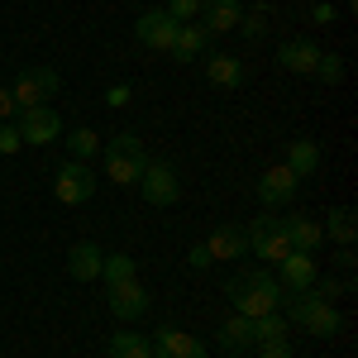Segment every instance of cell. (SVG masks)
I'll list each match as a JSON object with an SVG mask.
<instances>
[{
	"label": "cell",
	"mask_w": 358,
	"mask_h": 358,
	"mask_svg": "<svg viewBox=\"0 0 358 358\" xmlns=\"http://www.w3.org/2000/svg\"><path fill=\"white\" fill-rule=\"evenodd\" d=\"M148 158H120V153H106V177H110L115 187H134L138 172H143Z\"/></svg>",
	"instance_id": "23"
},
{
	"label": "cell",
	"mask_w": 358,
	"mask_h": 358,
	"mask_svg": "<svg viewBox=\"0 0 358 358\" xmlns=\"http://www.w3.org/2000/svg\"><path fill=\"white\" fill-rule=\"evenodd\" d=\"M206 77H210V86H224V91H234V86H244V62L229 53H215L210 57V67H206Z\"/></svg>",
	"instance_id": "21"
},
{
	"label": "cell",
	"mask_w": 358,
	"mask_h": 358,
	"mask_svg": "<svg viewBox=\"0 0 358 358\" xmlns=\"http://www.w3.org/2000/svg\"><path fill=\"white\" fill-rule=\"evenodd\" d=\"M310 77H320L325 86H339V82H344V57H339V53H320V62H315Z\"/></svg>",
	"instance_id": "30"
},
{
	"label": "cell",
	"mask_w": 358,
	"mask_h": 358,
	"mask_svg": "<svg viewBox=\"0 0 358 358\" xmlns=\"http://www.w3.org/2000/svg\"><path fill=\"white\" fill-rule=\"evenodd\" d=\"M10 115H20L15 110V96H10V86H0V124H5Z\"/></svg>",
	"instance_id": "37"
},
{
	"label": "cell",
	"mask_w": 358,
	"mask_h": 358,
	"mask_svg": "<svg viewBox=\"0 0 358 358\" xmlns=\"http://www.w3.org/2000/svg\"><path fill=\"white\" fill-rule=\"evenodd\" d=\"M20 143H24V138H20L15 124H0V153H20Z\"/></svg>",
	"instance_id": "35"
},
{
	"label": "cell",
	"mask_w": 358,
	"mask_h": 358,
	"mask_svg": "<svg viewBox=\"0 0 358 358\" xmlns=\"http://www.w3.org/2000/svg\"><path fill=\"white\" fill-rule=\"evenodd\" d=\"M282 306H287V325H301V330L315 334V339H334V334L344 330L334 301H320L315 292H287Z\"/></svg>",
	"instance_id": "2"
},
{
	"label": "cell",
	"mask_w": 358,
	"mask_h": 358,
	"mask_svg": "<svg viewBox=\"0 0 358 358\" xmlns=\"http://www.w3.org/2000/svg\"><path fill=\"white\" fill-rule=\"evenodd\" d=\"M163 10L172 15V20H177V24H192L196 15H201V0H167Z\"/></svg>",
	"instance_id": "32"
},
{
	"label": "cell",
	"mask_w": 358,
	"mask_h": 358,
	"mask_svg": "<svg viewBox=\"0 0 358 358\" xmlns=\"http://www.w3.org/2000/svg\"><path fill=\"white\" fill-rule=\"evenodd\" d=\"M148 344H153V358H206V344L177 325H163Z\"/></svg>",
	"instance_id": "11"
},
{
	"label": "cell",
	"mask_w": 358,
	"mask_h": 358,
	"mask_svg": "<svg viewBox=\"0 0 358 358\" xmlns=\"http://www.w3.org/2000/svg\"><path fill=\"white\" fill-rule=\"evenodd\" d=\"M106 354H110V358H153V344L138 339V334H110Z\"/></svg>",
	"instance_id": "25"
},
{
	"label": "cell",
	"mask_w": 358,
	"mask_h": 358,
	"mask_svg": "<svg viewBox=\"0 0 358 358\" xmlns=\"http://www.w3.org/2000/svg\"><path fill=\"white\" fill-rule=\"evenodd\" d=\"M206 253H210V258H248L244 229H234V224H220V229L206 239Z\"/></svg>",
	"instance_id": "19"
},
{
	"label": "cell",
	"mask_w": 358,
	"mask_h": 358,
	"mask_svg": "<svg viewBox=\"0 0 358 358\" xmlns=\"http://www.w3.org/2000/svg\"><path fill=\"white\" fill-rule=\"evenodd\" d=\"M239 0H201V29L215 38V34H229V29H239Z\"/></svg>",
	"instance_id": "13"
},
{
	"label": "cell",
	"mask_w": 358,
	"mask_h": 358,
	"mask_svg": "<svg viewBox=\"0 0 358 358\" xmlns=\"http://www.w3.org/2000/svg\"><path fill=\"white\" fill-rule=\"evenodd\" d=\"M253 349H258V358H296L287 339H273V344H253Z\"/></svg>",
	"instance_id": "33"
},
{
	"label": "cell",
	"mask_w": 358,
	"mask_h": 358,
	"mask_svg": "<svg viewBox=\"0 0 358 358\" xmlns=\"http://www.w3.org/2000/svg\"><path fill=\"white\" fill-rule=\"evenodd\" d=\"M277 62H282L287 72H296V77H310L315 62H320V48H315L310 38H287V43L277 48Z\"/></svg>",
	"instance_id": "14"
},
{
	"label": "cell",
	"mask_w": 358,
	"mask_h": 358,
	"mask_svg": "<svg viewBox=\"0 0 358 358\" xmlns=\"http://www.w3.org/2000/svg\"><path fill=\"white\" fill-rule=\"evenodd\" d=\"M215 344H220V349H229V354H244V349H253V320L234 310L220 330H215Z\"/></svg>",
	"instance_id": "18"
},
{
	"label": "cell",
	"mask_w": 358,
	"mask_h": 358,
	"mask_svg": "<svg viewBox=\"0 0 358 358\" xmlns=\"http://www.w3.org/2000/svg\"><path fill=\"white\" fill-rule=\"evenodd\" d=\"M334 15H339L334 0H315V5H310V24H334Z\"/></svg>",
	"instance_id": "34"
},
{
	"label": "cell",
	"mask_w": 358,
	"mask_h": 358,
	"mask_svg": "<svg viewBox=\"0 0 358 358\" xmlns=\"http://www.w3.org/2000/svg\"><path fill=\"white\" fill-rule=\"evenodd\" d=\"M106 292H110V296H106V306H110L115 320H138V315H148V306H153L138 277H129V282H110Z\"/></svg>",
	"instance_id": "7"
},
{
	"label": "cell",
	"mask_w": 358,
	"mask_h": 358,
	"mask_svg": "<svg viewBox=\"0 0 358 358\" xmlns=\"http://www.w3.org/2000/svg\"><path fill=\"white\" fill-rule=\"evenodd\" d=\"M287 334H292V325H287L282 310H268V315L253 320V344H273V339H287Z\"/></svg>",
	"instance_id": "24"
},
{
	"label": "cell",
	"mask_w": 358,
	"mask_h": 358,
	"mask_svg": "<svg viewBox=\"0 0 358 358\" xmlns=\"http://www.w3.org/2000/svg\"><path fill=\"white\" fill-rule=\"evenodd\" d=\"M62 143H67V153H72L77 163H86V158H96V153H101V134H96V129H72Z\"/></svg>",
	"instance_id": "27"
},
{
	"label": "cell",
	"mask_w": 358,
	"mask_h": 358,
	"mask_svg": "<svg viewBox=\"0 0 358 358\" xmlns=\"http://www.w3.org/2000/svg\"><path fill=\"white\" fill-rule=\"evenodd\" d=\"M57 91H62V77H57L53 67H24V72H20V82L10 86V96H15V110H29V106H48Z\"/></svg>",
	"instance_id": "3"
},
{
	"label": "cell",
	"mask_w": 358,
	"mask_h": 358,
	"mask_svg": "<svg viewBox=\"0 0 358 358\" xmlns=\"http://www.w3.org/2000/svg\"><path fill=\"white\" fill-rule=\"evenodd\" d=\"M134 38L143 43V48H158V53H167V48H172V38H177V20H172L167 10H148V15H138Z\"/></svg>",
	"instance_id": "10"
},
{
	"label": "cell",
	"mask_w": 358,
	"mask_h": 358,
	"mask_svg": "<svg viewBox=\"0 0 358 358\" xmlns=\"http://www.w3.org/2000/svg\"><path fill=\"white\" fill-rule=\"evenodd\" d=\"M239 34H244L248 43H253V38H263V34H268V15H263V10H253V15H239Z\"/></svg>",
	"instance_id": "31"
},
{
	"label": "cell",
	"mask_w": 358,
	"mask_h": 358,
	"mask_svg": "<svg viewBox=\"0 0 358 358\" xmlns=\"http://www.w3.org/2000/svg\"><path fill=\"white\" fill-rule=\"evenodd\" d=\"M187 263H192L196 273H206V268H210V263H215V258H210V253H206V244H196L192 253H187Z\"/></svg>",
	"instance_id": "36"
},
{
	"label": "cell",
	"mask_w": 358,
	"mask_h": 358,
	"mask_svg": "<svg viewBox=\"0 0 358 358\" xmlns=\"http://www.w3.org/2000/svg\"><path fill=\"white\" fill-rule=\"evenodd\" d=\"M320 234H330L339 248H349L358 239V224H354V210L349 206H334L330 215H325V224H320Z\"/></svg>",
	"instance_id": "22"
},
{
	"label": "cell",
	"mask_w": 358,
	"mask_h": 358,
	"mask_svg": "<svg viewBox=\"0 0 358 358\" xmlns=\"http://www.w3.org/2000/svg\"><path fill=\"white\" fill-rule=\"evenodd\" d=\"M282 167H287L292 177H310V172L320 167V143H315V138H292V143H287Z\"/></svg>",
	"instance_id": "17"
},
{
	"label": "cell",
	"mask_w": 358,
	"mask_h": 358,
	"mask_svg": "<svg viewBox=\"0 0 358 358\" xmlns=\"http://www.w3.org/2000/svg\"><path fill=\"white\" fill-rule=\"evenodd\" d=\"M224 296H229V306L239 310V315H248V320H258V315H268V310H282V287H277L273 273H263V268H253V273H239L224 282Z\"/></svg>",
	"instance_id": "1"
},
{
	"label": "cell",
	"mask_w": 358,
	"mask_h": 358,
	"mask_svg": "<svg viewBox=\"0 0 358 358\" xmlns=\"http://www.w3.org/2000/svg\"><path fill=\"white\" fill-rule=\"evenodd\" d=\"M244 239H248V253L263 258V263H273V268L292 253V244H287V234H282V220H277V215H258L253 229H244Z\"/></svg>",
	"instance_id": "5"
},
{
	"label": "cell",
	"mask_w": 358,
	"mask_h": 358,
	"mask_svg": "<svg viewBox=\"0 0 358 358\" xmlns=\"http://www.w3.org/2000/svg\"><path fill=\"white\" fill-rule=\"evenodd\" d=\"M296 187H301V177H292L287 167L277 163V167H268V172L253 182V196H258L268 210H277V206H287V201L296 196Z\"/></svg>",
	"instance_id": "8"
},
{
	"label": "cell",
	"mask_w": 358,
	"mask_h": 358,
	"mask_svg": "<svg viewBox=\"0 0 358 358\" xmlns=\"http://www.w3.org/2000/svg\"><path fill=\"white\" fill-rule=\"evenodd\" d=\"M310 282H315V253H296V248H292V253L277 263V287H282V292H306Z\"/></svg>",
	"instance_id": "12"
},
{
	"label": "cell",
	"mask_w": 358,
	"mask_h": 358,
	"mask_svg": "<svg viewBox=\"0 0 358 358\" xmlns=\"http://www.w3.org/2000/svg\"><path fill=\"white\" fill-rule=\"evenodd\" d=\"M20 138L24 143H53L57 134H62V120H57L53 106H29V110H20Z\"/></svg>",
	"instance_id": "9"
},
{
	"label": "cell",
	"mask_w": 358,
	"mask_h": 358,
	"mask_svg": "<svg viewBox=\"0 0 358 358\" xmlns=\"http://www.w3.org/2000/svg\"><path fill=\"white\" fill-rule=\"evenodd\" d=\"M101 263H106L101 244H72L67 248V277L72 282H96L101 277Z\"/></svg>",
	"instance_id": "15"
},
{
	"label": "cell",
	"mask_w": 358,
	"mask_h": 358,
	"mask_svg": "<svg viewBox=\"0 0 358 358\" xmlns=\"http://www.w3.org/2000/svg\"><path fill=\"white\" fill-rule=\"evenodd\" d=\"M101 153H120V158H148V153H143V143H138V134H129V129H124V134H115L110 143H101Z\"/></svg>",
	"instance_id": "29"
},
{
	"label": "cell",
	"mask_w": 358,
	"mask_h": 358,
	"mask_svg": "<svg viewBox=\"0 0 358 358\" xmlns=\"http://www.w3.org/2000/svg\"><path fill=\"white\" fill-rule=\"evenodd\" d=\"M306 292H315L320 301H334V296H344V292H354V277H315Z\"/></svg>",
	"instance_id": "28"
},
{
	"label": "cell",
	"mask_w": 358,
	"mask_h": 358,
	"mask_svg": "<svg viewBox=\"0 0 358 358\" xmlns=\"http://www.w3.org/2000/svg\"><path fill=\"white\" fill-rule=\"evenodd\" d=\"M206 43H210V34H206L201 24H177V38H172L167 53L177 57V62H192V57L206 53Z\"/></svg>",
	"instance_id": "20"
},
{
	"label": "cell",
	"mask_w": 358,
	"mask_h": 358,
	"mask_svg": "<svg viewBox=\"0 0 358 358\" xmlns=\"http://www.w3.org/2000/svg\"><path fill=\"white\" fill-rule=\"evenodd\" d=\"M138 196L148 201V206H177V196H182V182H177V172L167 163H143V172H138Z\"/></svg>",
	"instance_id": "6"
},
{
	"label": "cell",
	"mask_w": 358,
	"mask_h": 358,
	"mask_svg": "<svg viewBox=\"0 0 358 358\" xmlns=\"http://www.w3.org/2000/svg\"><path fill=\"white\" fill-rule=\"evenodd\" d=\"M96 187H101V177L91 172L86 163H62L57 167V177H53V196L62 201V206H86L91 196H96Z\"/></svg>",
	"instance_id": "4"
},
{
	"label": "cell",
	"mask_w": 358,
	"mask_h": 358,
	"mask_svg": "<svg viewBox=\"0 0 358 358\" xmlns=\"http://www.w3.org/2000/svg\"><path fill=\"white\" fill-rule=\"evenodd\" d=\"M129 96H134L129 86H110V91H106V101H110V106H129Z\"/></svg>",
	"instance_id": "38"
},
{
	"label": "cell",
	"mask_w": 358,
	"mask_h": 358,
	"mask_svg": "<svg viewBox=\"0 0 358 358\" xmlns=\"http://www.w3.org/2000/svg\"><path fill=\"white\" fill-rule=\"evenodd\" d=\"M282 234H287V244L296 248V253H315V248L325 244L320 220H310V215H292V220H282Z\"/></svg>",
	"instance_id": "16"
},
{
	"label": "cell",
	"mask_w": 358,
	"mask_h": 358,
	"mask_svg": "<svg viewBox=\"0 0 358 358\" xmlns=\"http://www.w3.org/2000/svg\"><path fill=\"white\" fill-rule=\"evenodd\" d=\"M129 277H138L134 258H129V253H106V263H101V282L110 287V282H129Z\"/></svg>",
	"instance_id": "26"
}]
</instances>
